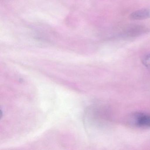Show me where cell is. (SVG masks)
<instances>
[{"label":"cell","mask_w":150,"mask_h":150,"mask_svg":"<svg viewBox=\"0 0 150 150\" xmlns=\"http://www.w3.org/2000/svg\"><path fill=\"white\" fill-rule=\"evenodd\" d=\"M132 125L140 128H150V114L144 113H134L130 117Z\"/></svg>","instance_id":"6da1fadb"},{"label":"cell","mask_w":150,"mask_h":150,"mask_svg":"<svg viewBox=\"0 0 150 150\" xmlns=\"http://www.w3.org/2000/svg\"><path fill=\"white\" fill-rule=\"evenodd\" d=\"M142 63L146 68L150 69V53L145 56L142 59Z\"/></svg>","instance_id":"3957f363"},{"label":"cell","mask_w":150,"mask_h":150,"mask_svg":"<svg viewBox=\"0 0 150 150\" xmlns=\"http://www.w3.org/2000/svg\"><path fill=\"white\" fill-rule=\"evenodd\" d=\"M130 19L133 21H140L150 18V10L148 8H142L135 11L131 14Z\"/></svg>","instance_id":"7a4b0ae2"}]
</instances>
